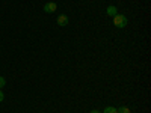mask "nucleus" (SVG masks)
Masks as SVG:
<instances>
[{"label":"nucleus","instance_id":"f03ea898","mask_svg":"<svg viewBox=\"0 0 151 113\" xmlns=\"http://www.w3.org/2000/svg\"><path fill=\"white\" fill-rule=\"evenodd\" d=\"M44 12H47V14H53V12L58 9V3L56 2H48V3H45L44 5Z\"/></svg>","mask_w":151,"mask_h":113},{"label":"nucleus","instance_id":"39448f33","mask_svg":"<svg viewBox=\"0 0 151 113\" xmlns=\"http://www.w3.org/2000/svg\"><path fill=\"white\" fill-rule=\"evenodd\" d=\"M103 113H118L116 112V107H113V106H107L106 109H104V112Z\"/></svg>","mask_w":151,"mask_h":113},{"label":"nucleus","instance_id":"6e6552de","mask_svg":"<svg viewBox=\"0 0 151 113\" xmlns=\"http://www.w3.org/2000/svg\"><path fill=\"white\" fill-rule=\"evenodd\" d=\"M3 99H5V95H3V92H2V91H0V103H2Z\"/></svg>","mask_w":151,"mask_h":113},{"label":"nucleus","instance_id":"1a4fd4ad","mask_svg":"<svg viewBox=\"0 0 151 113\" xmlns=\"http://www.w3.org/2000/svg\"><path fill=\"white\" fill-rule=\"evenodd\" d=\"M89 113H101V112H98V110H95V109H94V110H91Z\"/></svg>","mask_w":151,"mask_h":113},{"label":"nucleus","instance_id":"f257e3e1","mask_svg":"<svg viewBox=\"0 0 151 113\" xmlns=\"http://www.w3.org/2000/svg\"><path fill=\"white\" fill-rule=\"evenodd\" d=\"M113 18V26L118 27V29H122L127 26V23H129V18L125 17V15H121V14H116L115 17H112Z\"/></svg>","mask_w":151,"mask_h":113},{"label":"nucleus","instance_id":"7ed1b4c3","mask_svg":"<svg viewBox=\"0 0 151 113\" xmlns=\"http://www.w3.org/2000/svg\"><path fill=\"white\" fill-rule=\"evenodd\" d=\"M68 23H70V18H68V15H67V14H62V15H59V17H58V26L64 27V26H67Z\"/></svg>","mask_w":151,"mask_h":113},{"label":"nucleus","instance_id":"20e7f679","mask_svg":"<svg viewBox=\"0 0 151 113\" xmlns=\"http://www.w3.org/2000/svg\"><path fill=\"white\" fill-rule=\"evenodd\" d=\"M106 14H107L109 17H115V15L118 14V8H116V6H113V5L107 6V8H106Z\"/></svg>","mask_w":151,"mask_h":113},{"label":"nucleus","instance_id":"0eeeda50","mask_svg":"<svg viewBox=\"0 0 151 113\" xmlns=\"http://www.w3.org/2000/svg\"><path fill=\"white\" fill-rule=\"evenodd\" d=\"M6 84V79L5 77H0V87H3Z\"/></svg>","mask_w":151,"mask_h":113},{"label":"nucleus","instance_id":"423d86ee","mask_svg":"<svg viewBox=\"0 0 151 113\" xmlns=\"http://www.w3.org/2000/svg\"><path fill=\"white\" fill-rule=\"evenodd\" d=\"M116 112H118V113H130V109H129V107H118Z\"/></svg>","mask_w":151,"mask_h":113}]
</instances>
